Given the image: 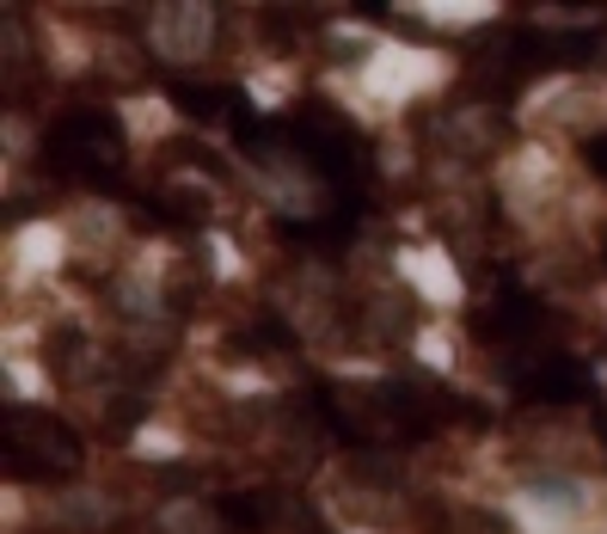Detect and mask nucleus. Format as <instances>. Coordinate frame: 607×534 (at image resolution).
I'll use <instances>...</instances> for the list:
<instances>
[{"instance_id": "1", "label": "nucleus", "mask_w": 607, "mask_h": 534, "mask_svg": "<svg viewBox=\"0 0 607 534\" xmlns=\"http://www.w3.org/2000/svg\"><path fill=\"white\" fill-rule=\"evenodd\" d=\"M49 166L62 178H86V185H105L117 166H124V124L110 105H68L44 136Z\"/></svg>"}, {"instance_id": "2", "label": "nucleus", "mask_w": 607, "mask_h": 534, "mask_svg": "<svg viewBox=\"0 0 607 534\" xmlns=\"http://www.w3.org/2000/svg\"><path fill=\"white\" fill-rule=\"evenodd\" d=\"M86 449H80L74 425H62L56 411L37 406H13L7 411V473L19 486H56V479H74Z\"/></svg>"}, {"instance_id": "3", "label": "nucleus", "mask_w": 607, "mask_h": 534, "mask_svg": "<svg viewBox=\"0 0 607 534\" xmlns=\"http://www.w3.org/2000/svg\"><path fill=\"white\" fill-rule=\"evenodd\" d=\"M583 160H590L595 173L607 178V136H590V148H583Z\"/></svg>"}, {"instance_id": "4", "label": "nucleus", "mask_w": 607, "mask_h": 534, "mask_svg": "<svg viewBox=\"0 0 607 534\" xmlns=\"http://www.w3.org/2000/svg\"><path fill=\"white\" fill-rule=\"evenodd\" d=\"M602 270H607V246H602Z\"/></svg>"}]
</instances>
